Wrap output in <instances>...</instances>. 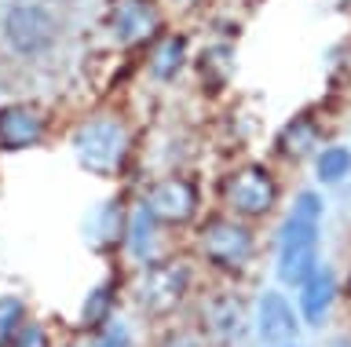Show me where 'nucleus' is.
Wrapping results in <instances>:
<instances>
[{"instance_id":"f257e3e1","label":"nucleus","mask_w":351,"mask_h":347,"mask_svg":"<svg viewBox=\"0 0 351 347\" xmlns=\"http://www.w3.org/2000/svg\"><path fill=\"white\" fill-rule=\"evenodd\" d=\"M318 220H322V201H318V194L304 190L282 231L278 278L285 285H304L318 270Z\"/></svg>"},{"instance_id":"f03ea898","label":"nucleus","mask_w":351,"mask_h":347,"mask_svg":"<svg viewBox=\"0 0 351 347\" xmlns=\"http://www.w3.org/2000/svg\"><path fill=\"white\" fill-rule=\"evenodd\" d=\"M73 146H77V157H81V165L88 172H95V176H114L121 168V161H125L128 132L117 117H99V121L81 125Z\"/></svg>"},{"instance_id":"7ed1b4c3","label":"nucleus","mask_w":351,"mask_h":347,"mask_svg":"<svg viewBox=\"0 0 351 347\" xmlns=\"http://www.w3.org/2000/svg\"><path fill=\"white\" fill-rule=\"evenodd\" d=\"M0 29H4L8 48L15 51V55H22V59L44 55V51L55 44V37H59L55 15L48 12V8H40V4H11L4 12Z\"/></svg>"},{"instance_id":"20e7f679","label":"nucleus","mask_w":351,"mask_h":347,"mask_svg":"<svg viewBox=\"0 0 351 347\" xmlns=\"http://www.w3.org/2000/svg\"><path fill=\"white\" fill-rule=\"evenodd\" d=\"M223 201L245 220L267 216L278 205V183L263 165H241L223 179Z\"/></svg>"},{"instance_id":"39448f33","label":"nucleus","mask_w":351,"mask_h":347,"mask_svg":"<svg viewBox=\"0 0 351 347\" xmlns=\"http://www.w3.org/2000/svg\"><path fill=\"white\" fill-rule=\"evenodd\" d=\"M252 231L238 220H227V216H213L202 231V253L208 264L223 267V270H241L252 259Z\"/></svg>"},{"instance_id":"423d86ee","label":"nucleus","mask_w":351,"mask_h":347,"mask_svg":"<svg viewBox=\"0 0 351 347\" xmlns=\"http://www.w3.org/2000/svg\"><path fill=\"white\" fill-rule=\"evenodd\" d=\"M147 212L161 223H186L197 212V190L183 176H165L147 190Z\"/></svg>"},{"instance_id":"0eeeda50","label":"nucleus","mask_w":351,"mask_h":347,"mask_svg":"<svg viewBox=\"0 0 351 347\" xmlns=\"http://www.w3.org/2000/svg\"><path fill=\"white\" fill-rule=\"evenodd\" d=\"M186 285H191V274L180 264H154L139 281V303L154 314L172 311L176 303L183 300Z\"/></svg>"},{"instance_id":"6e6552de","label":"nucleus","mask_w":351,"mask_h":347,"mask_svg":"<svg viewBox=\"0 0 351 347\" xmlns=\"http://www.w3.org/2000/svg\"><path fill=\"white\" fill-rule=\"evenodd\" d=\"M48 132V117L33 103L0 106V150H29Z\"/></svg>"},{"instance_id":"1a4fd4ad","label":"nucleus","mask_w":351,"mask_h":347,"mask_svg":"<svg viewBox=\"0 0 351 347\" xmlns=\"http://www.w3.org/2000/svg\"><path fill=\"white\" fill-rule=\"evenodd\" d=\"M296 329H300V322H296L289 300L282 292H267L260 300V336L267 344H289Z\"/></svg>"},{"instance_id":"9d476101","label":"nucleus","mask_w":351,"mask_h":347,"mask_svg":"<svg viewBox=\"0 0 351 347\" xmlns=\"http://www.w3.org/2000/svg\"><path fill=\"white\" fill-rule=\"evenodd\" d=\"M114 26H117L121 40H128V44L132 40H147L158 29V12H154L150 0H125L114 15Z\"/></svg>"},{"instance_id":"9b49d317","label":"nucleus","mask_w":351,"mask_h":347,"mask_svg":"<svg viewBox=\"0 0 351 347\" xmlns=\"http://www.w3.org/2000/svg\"><path fill=\"white\" fill-rule=\"evenodd\" d=\"M300 289H304V292H300V311H304V318H307V322H322V314L329 311L333 292H337L333 278H329L326 270H315V274L307 278Z\"/></svg>"},{"instance_id":"f8f14e48","label":"nucleus","mask_w":351,"mask_h":347,"mask_svg":"<svg viewBox=\"0 0 351 347\" xmlns=\"http://www.w3.org/2000/svg\"><path fill=\"white\" fill-rule=\"evenodd\" d=\"M183 59H186V44H183V37H176V34H165L158 44L150 48V73L158 81H172L176 73L183 70Z\"/></svg>"},{"instance_id":"ddd939ff","label":"nucleus","mask_w":351,"mask_h":347,"mask_svg":"<svg viewBox=\"0 0 351 347\" xmlns=\"http://www.w3.org/2000/svg\"><path fill=\"white\" fill-rule=\"evenodd\" d=\"M202 318L208 325V333H216V336L238 333L241 329V303L234 296H227V292H219V296H213L202 307Z\"/></svg>"},{"instance_id":"4468645a","label":"nucleus","mask_w":351,"mask_h":347,"mask_svg":"<svg viewBox=\"0 0 351 347\" xmlns=\"http://www.w3.org/2000/svg\"><path fill=\"white\" fill-rule=\"evenodd\" d=\"M315 146H318V125L311 117H296V121L285 125L282 136H278V150L285 157H307Z\"/></svg>"},{"instance_id":"2eb2a0df","label":"nucleus","mask_w":351,"mask_h":347,"mask_svg":"<svg viewBox=\"0 0 351 347\" xmlns=\"http://www.w3.org/2000/svg\"><path fill=\"white\" fill-rule=\"evenodd\" d=\"M351 172V150L344 146H329L318 154V179L322 183H337Z\"/></svg>"},{"instance_id":"dca6fc26","label":"nucleus","mask_w":351,"mask_h":347,"mask_svg":"<svg viewBox=\"0 0 351 347\" xmlns=\"http://www.w3.org/2000/svg\"><path fill=\"white\" fill-rule=\"evenodd\" d=\"M22 325H26V307H22V300L4 296L0 300V347H8L15 340V333Z\"/></svg>"},{"instance_id":"f3484780","label":"nucleus","mask_w":351,"mask_h":347,"mask_svg":"<svg viewBox=\"0 0 351 347\" xmlns=\"http://www.w3.org/2000/svg\"><path fill=\"white\" fill-rule=\"evenodd\" d=\"M8 347H48V340H44L40 325H22V329L15 333V340H11Z\"/></svg>"},{"instance_id":"a211bd4d","label":"nucleus","mask_w":351,"mask_h":347,"mask_svg":"<svg viewBox=\"0 0 351 347\" xmlns=\"http://www.w3.org/2000/svg\"><path fill=\"white\" fill-rule=\"evenodd\" d=\"M158 347H205V340L197 333H186V329H180V333H169L165 340L158 344Z\"/></svg>"},{"instance_id":"6ab92c4d","label":"nucleus","mask_w":351,"mask_h":347,"mask_svg":"<svg viewBox=\"0 0 351 347\" xmlns=\"http://www.w3.org/2000/svg\"><path fill=\"white\" fill-rule=\"evenodd\" d=\"M106 303H110V292L106 289H99L95 292V300H92V307H88V303H84V322H103V314H106Z\"/></svg>"},{"instance_id":"aec40b11","label":"nucleus","mask_w":351,"mask_h":347,"mask_svg":"<svg viewBox=\"0 0 351 347\" xmlns=\"http://www.w3.org/2000/svg\"><path fill=\"white\" fill-rule=\"evenodd\" d=\"M99 347H128V336H125V333H106Z\"/></svg>"},{"instance_id":"412c9836","label":"nucleus","mask_w":351,"mask_h":347,"mask_svg":"<svg viewBox=\"0 0 351 347\" xmlns=\"http://www.w3.org/2000/svg\"><path fill=\"white\" fill-rule=\"evenodd\" d=\"M348 289H351V274H348Z\"/></svg>"}]
</instances>
